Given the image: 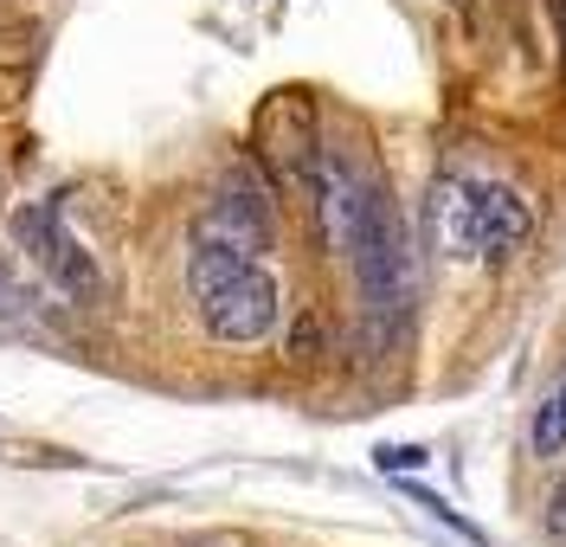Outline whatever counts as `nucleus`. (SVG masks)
<instances>
[{"mask_svg":"<svg viewBox=\"0 0 566 547\" xmlns=\"http://www.w3.org/2000/svg\"><path fill=\"white\" fill-rule=\"evenodd\" d=\"M554 13H560V27H566V0H554Z\"/></svg>","mask_w":566,"mask_h":547,"instance_id":"obj_9","label":"nucleus"},{"mask_svg":"<svg viewBox=\"0 0 566 547\" xmlns=\"http://www.w3.org/2000/svg\"><path fill=\"white\" fill-rule=\"evenodd\" d=\"M7 303H13V284H7V271H0V309H7Z\"/></svg>","mask_w":566,"mask_h":547,"instance_id":"obj_8","label":"nucleus"},{"mask_svg":"<svg viewBox=\"0 0 566 547\" xmlns=\"http://www.w3.org/2000/svg\"><path fill=\"white\" fill-rule=\"evenodd\" d=\"M419 464H424L419 444H387V451H380V471H419Z\"/></svg>","mask_w":566,"mask_h":547,"instance_id":"obj_7","label":"nucleus"},{"mask_svg":"<svg viewBox=\"0 0 566 547\" xmlns=\"http://www.w3.org/2000/svg\"><path fill=\"white\" fill-rule=\"evenodd\" d=\"M528 451H534V457H566V380H554V393L534 406Z\"/></svg>","mask_w":566,"mask_h":547,"instance_id":"obj_6","label":"nucleus"},{"mask_svg":"<svg viewBox=\"0 0 566 547\" xmlns=\"http://www.w3.org/2000/svg\"><path fill=\"white\" fill-rule=\"evenodd\" d=\"M13 239L39 257V271H45L65 296H97L104 291V277H97L91 252H77V239L65 232V219H59L52 200H39V207H27V213H13Z\"/></svg>","mask_w":566,"mask_h":547,"instance_id":"obj_3","label":"nucleus"},{"mask_svg":"<svg viewBox=\"0 0 566 547\" xmlns=\"http://www.w3.org/2000/svg\"><path fill=\"white\" fill-rule=\"evenodd\" d=\"M431 232H438L444 252H458V257L476 252V187H463V181L438 187L431 193Z\"/></svg>","mask_w":566,"mask_h":547,"instance_id":"obj_5","label":"nucleus"},{"mask_svg":"<svg viewBox=\"0 0 566 547\" xmlns=\"http://www.w3.org/2000/svg\"><path fill=\"white\" fill-rule=\"evenodd\" d=\"M187 291L200 303V316L219 341H264L277 323V284L271 271H258L251 252L193 232V252H187Z\"/></svg>","mask_w":566,"mask_h":547,"instance_id":"obj_1","label":"nucleus"},{"mask_svg":"<svg viewBox=\"0 0 566 547\" xmlns=\"http://www.w3.org/2000/svg\"><path fill=\"white\" fill-rule=\"evenodd\" d=\"M354 264H360V296H367V309H374V323L399 335L406 316H412V291H419V277H412V252H406V225L392 213V200L374 187L367 193V213H360V232H354Z\"/></svg>","mask_w":566,"mask_h":547,"instance_id":"obj_2","label":"nucleus"},{"mask_svg":"<svg viewBox=\"0 0 566 547\" xmlns=\"http://www.w3.org/2000/svg\"><path fill=\"white\" fill-rule=\"evenodd\" d=\"M528 232H534V207L522 187H502V181L476 187V252L490 264H509L528 245Z\"/></svg>","mask_w":566,"mask_h":547,"instance_id":"obj_4","label":"nucleus"}]
</instances>
